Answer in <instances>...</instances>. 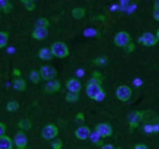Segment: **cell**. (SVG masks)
Listing matches in <instances>:
<instances>
[{"mask_svg":"<svg viewBox=\"0 0 159 149\" xmlns=\"http://www.w3.org/2000/svg\"><path fill=\"white\" fill-rule=\"evenodd\" d=\"M102 83H103V79H100V78H93V77L87 82L86 93L88 95V98H91L93 100L97 99V97L103 92Z\"/></svg>","mask_w":159,"mask_h":149,"instance_id":"cell-1","label":"cell"},{"mask_svg":"<svg viewBox=\"0 0 159 149\" xmlns=\"http://www.w3.org/2000/svg\"><path fill=\"white\" fill-rule=\"evenodd\" d=\"M50 49L53 52V55L55 56V57H58V59H64V57L70 55V50H69L67 45L64 42H55V43H53Z\"/></svg>","mask_w":159,"mask_h":149,"instance_id":"cell-2","label":"cell"},{"mask_svg":"<svg viewBox=\"0 0 159 149\" xmlns=\"http://www.w3.org/2000/svg\"><path fill=\"white\" fill-rule=\"evenodd\" d=\"M58 133H59V130L54 124H48L42 130V138L45 141H52V139L57 138Z\"/></svg>","mask_w":159,"mask_h":149,"instance_id":"cell-3","label":"cell"},{"mask_svg":"<svg viewBox=\"0 0 159 149\" xmlns=\"http://www.w3.org/2000/svg\"><path fill=\"white\" fill-rule=\"evenodd\" d=\"M130 43H131V36L125 31H120L114 37V44L119 48H125Z\"/></svg>","mask_w":159,"mask_h":149,"instance_id":"cell-4","label":"cell"},{"mask_svg":"<svg viewBox=\"0 0 159 149\" xmlns=\"http://www.w3.org/2000/svg\"><path fill=\"white\" fill-rule=\"evenodd\" d=\"M39 74L42 79L49 82V81H53L55 78V76L58 74V71L55 67L50 66V65H45V66H42L39 70Z\"/></svg>","mask_w":159,"mask_h":149,"instance_id":"cell-5","label":"cell"},{"mask_svg":"<svg viewBox=\"0 0 159 149\" xmlns=\"http://www.w3.org/2000/svg\"><path fill=\"white\" fill-rule=\"evenodd\" d=\"M143 120V112L142 111H131L127 116V121H129V126L130 130H135L139 126V124Z\"/></svg>","mask_w":159,"mask_h":149,"instance_id":"cell-6","label":"cell"},{"mask_svg":"<svg viewBox=\"0 0 159 149\" xmlns=\"http://www.w3.org/2000/svg\"><path fill=\"white\" fill-rule=\"evenodd\" d=\"M96 132L99 134L102 138H108L113 134V127L108 122H103V124H98L96 126Z\"/></svg>","mask_w":159,"mask_h":149,"instance_id":"cell-7","label":"cell"},{"mask_svg":"<svg viewBox=\"0 0 159 149\" xmlns=\"http://www.w3.org/2000/svg\"><path fill=\"white\" fill-rule=\"evenodd\" d=\"M115 94H116V98L119 100H121V102H127V100H130V98L132 95V91H131V88L129 86H119Z\"/></svg>","mask_w":159,"mask_h":149,"instance_id":"cell-8","label":"cell"},{"mask_svg":"<svg viewBox=\"0 0 159 149\" xmlns=\"http://www.w3.org/2000/svg\"><path fill=\"white\" fill-rule=\"evenodd\" d=\"M139 43H142L144 47H154L158 43V39L156 37V34L151 33V32H146L139 37Z\"/></svg>","mask_w":159,"mask_h":149,"instance_id":"cell-9","label":"cell"},{"mask_svg":"<svg viewBox=\"0 0 159 149\" xmlns=\"http://www.w3.org/2000/svg\"><path fill=\"white\" fill-rule=\"evenodd\" d=\"M27 142H28V139L23 131H19L14 137V144L16 146L17 149H25L27 147Z\"/></svg>","mask_w":159,"mask_h":149,"instance_id":"cell-10","label":"cell"},{"mask_svg":"<svg viewBox=\"0 0 159 149\" xmlns=\"http://www.w3.org/2000/svg\"><path fill=\"white\" fill-rule=\"evenodd\" d=\"M60 88H61V84H60L59 81L53 79V81H49L45 83V86L43 87V91L45 94H54L59 92Z\"/></svg>","mask_w":159,"mask_h":149,"instance_id":"cell-11","label":"cell"},{"mask_svg":"<svg viewBox=\"0 0 159 149\" xmlns=\"http://www.w3.org/2000/svg\"><path fill=\"white\" fill-rule=\"evenodd\" d=\"M66 88L70 93H80V91L82 89V84L77 78H71V79L67 81Z\"/></svg>","mask_w":159,"mask_h":149,"instance_id":"cell-12","label":"cell"},{"mask_svg":"<svg viewBox=\"0 0 159 149\" xmlns=\"http://www.w3.org/2000/svg\"><path fill=\"white\" fill-rule=\"evenodd\" d=\"M92 134V131L88 126H81L77 130L75 131V136L76 138H79L81 141H84V139H88Z\"/></svg>","mask_w":159,"mask_h":149,"instance_id":"cell-13","label":"cell"},{"mask_svg":"<svg viewBox=\"0 0 159 149\" xmlns=\"http://www.w3.org/2000/svg\"><path fill=\"white\" fill-rule=\"evenodd\" d=\"M32 37L37 40H43L48 37V28H42V27H36L34 31L32 32Z\"/></svg>","mask_w":159,"mask_h":149,"instance_id":"cell-14","label":"cell"},{"mask_svg":"<svg viewBox=\"0 0 159 149\" xmlns=\"http://www.w3.org/2000/svg\"><path fill=\"white\" fill-rule=\"evenodd\" d=\"M38 56H39V59L44 60V61H49V60H52L54 57L53 52H52L50 48H42L38 52Z\"/></svg>","mask_w":159,"mask_h":149,"instance_id":"cell-15","label":"cell"},{"mask_svg":"<svg viewBox=\"0 0 159 149\" xmlns=\"http://www.w3.org/2000/svg\"><path fill=\"white\" fill-rule=\"evenodd\" d=\"M12 87L17 92H23V91H26L27 84H26V81L25 79H22V78H15L14 82H12Z\"/></svg>","mask_w":159,"mask_h":149,"instance_id":"cell-16","label":"cell"},{"mask_svg":"<svg viewBox=\"0 0 159 149\" xmlns=\"http://www.w3.org/2000/svg\"><path fill=\"white\" fill-rule=\"evenodd\" d=\"M14 147V141L5 136V137H1L0 138V149H12Z\"/></svg>","mask_w":159,"mask_h":149,"instance_id":"cell-17","label":"cell"},{"mask_svg":"<svg viewBox=\"0 0 159 149\" xmlns=\"http://www.w3.org/2000/svg\"><path fill=\"white\" fill-rule=\"evenodd\" d=\"M17 127H19L21 131H28V130H31V127H32V122H31V120H28V119H22V120H20V121L17 122Z\"/></svg>","mask_w":159,"mask_h":149,"instance_id":"cell-18","label":"cell"},{"mask_svg":"<svg viewBox=\"0 0 159 149\" xmlns=\"http://www.w3.org/2000/svg\"><path fill=\"white\" fill-rule=\"evenodd\" d=\"M71 15H72V17L76 20H80L82 19L84 15H86V9H83V7H75V9H72V11H71Z\"/></svg>","mask_w":159,"mask_h":149,"instance_id":"cell-19","label":"cell"},{"mask_svg":"<svg viewBox=\"0 0 159 149\" xmlns=\"http://www.w3.org/2000/svg\"><path fill=\"white\" fill-rule=\"evenodd\" d=\"M22 4H23V6H25V9L28 10V11H33V10H36V7H37L36 1H33V0H22Z\"/></svg>","mask_w":159,"mask_h":149,"instance_id":"cell-20","label":"cell"},{"mask_svg":"<svg viewBox=\"0 0 159 149\" xmlns=\"http://www.w3.org/2000/svg\"><path fill=\"white\" fill-rule=\"evenodd\" d=\"M11 10H12V4L10 2V1H5V0H2L1 1V11L4 12V14H10L11 12Z\"/></svg>","mask_w":159,"mask_h":149,"instance_id":"cell-21","label":"cell"},{"mask_svg":"<svg viewBox=\"0 0 159 149\" xmlns=\"http://www.w3.org/2000/svg\"><path fill=\"white\" fill-rule=\"evenodd\" d=\"M19 108H20V104L17 102H15V100H11V102H9L6 104V110L9 112L16 111V110H19Z\"/></svg>","mask_w":159,"mask_h":149,"instance_id":"cell-22","label":"cell"},{"mask_svg":"<svg viewBox=\"0 0 159 149\" xmlns=\"http://www.w3.org/2000/svg\"><path fill=\"white\" fill-rule=\"evenodd\" d=\"M107 62H108V57H107V56H98V57H96V59L93 60V64H94L96 66H99V67L105 66Z\"/></svg>","mask_w":159,"mask_h":149,"instance_id":"cell-23","label":"cell"},{"mask_svg":"<svg viewBox=\"0 0 159 149\" xmlns=\"http://www.w3.org/2000/svg\"><path fill=\"white\" fill-rule=\"evenodd\" d=\"M89 139L92 141V143H93V144H97V146H103V144H102V141H103V138L100 137V136L98 134V133H97V132H92V134H91Z\"/></svg>","mask_w":159,"mask_h":149,"instance_id":"cell-24","label":"cell"},{"mask_svg":"<svg viewBox=\"0 0 159 149\" xmlns=\"http://www.w3.org/2000/svg\"><path fill=\"white\" fill-rule=\"evenodd\" d=\"M36 27H42V28H48L49 27V20L45 17H39L36 21Z\"/></svg>","mask_w":159,"mask_h":149,"instance_id":"cell-25","label":"cell"},{"mask_svg":"<svg viewBox=\"0 0 159 149\" xmlns=\"http://www.w3.org/2000/svg\"><path fill=\"white\" fill-rule=\"evenodd\" d=\"M80 99V94L79 93H69L65 95V100L67 102V103H75V102H77Z\"/></svg>","mask_w":159,"mask_h":149,"instance_id":"cell-26","label":"cell"},{"mask_svg":"<svg viewBox=\"0 0 159 149\" xmlns=\"http://www.w3.org/2000/svg\"><path fill=\"white\" fill-rule=\"evenodd\" d=\"M30 79H31V82H33V83H39L40 79H42L39 71H31V72H30Z\"/></svg>","mask_w":159,"mask_h":149,"instance_id":"cell-27","label":"cell"},{"mask_svg":"<svg viewBox=\"0 0 159 149\" xmlns=\"http://www.w3.org/2000/svg\"><path fill=\"white\" fill-rule=\"evenodd\" d=\"M9 42V34L6 32H0V48H5Z\"/></svg>","mask_w":159,"mask_h":149,"instance_id":"cell-28","label":"cell"},{"mask_svg":"<svg viewBox=\"0 0 159 149\" xmlns=\"http://www.w3.org/2000/svg\"><path fill=\"white\" fill-rule=\"evenodd\" d=\"M52 147H53V149H61L62 148V141H61V139H55V141L53 142Z\"/></svg>","mask_w":159,"mask_h":149,"instance_id":"cell-29","label":"cell"},{"mask_svg":"<svg viewBox=\"0 0 159 149\" xmlns=\"http://www.w3.org/2000/svg\"><path fill=\"white\" fill-rule=\"evenodd\" d=\"M135 49H136V47H135V44H134V43H130L127 47H125V48H124V50H125L127 54H130V53L135 52Z\"/></svg>","mask_w":159,"mask_h":149,"instance_id":"cell-30","label":"cell"},{"mask_svg":"<svg viewBox=\"0 0 159 149\" xmlns=\"http://www.w3.org/2000/svg\"><path fill=\"white\" fill-rule=\"evenodd\" d=\"M6 126H5V124L4 122H0V138L1 137H5L6 134Z\"/></svg>","mask_w":159,"mask_h":149,"instance_id":"cell-31","label":"cell"},{"mask_svg":"<svg viewBox=\"0 0 159 149\" xmlns=\"http://www.w3.org/2000/svg\"><path fill=\"white\" fill-rule=\"evenodd\" d=\"M153 19L159 21V9H153Z\"/></svg>","mask_w":159,"mask_h":149,"instance_id":"cell-32","label":"cell"},{"mask_svg":"<svg viewBox=\"0 0 159 149\" xmlns=\"http://www.w3.org/2000/svg\"><path fill=\"white\" fill-rule=\"evenodd\" d=\"M134 149H148V147H147L146 144H143V143H139V144L135 146V148Z\"/></svg>","mask_w":159,"mask_h":149,"instance_id":"cell-33","label":"cell"},{"mask_svg":"<svg viewBox=\"0 0 159 149\" xmlns=\"http://www.w3.org/2000/svg\"><path fill=\"white\" fill-rule=\"evenodd\" d=\"M12 74L16 77V78H20L21 76V71L19 70V69H14V71H12Z\"/></svg>","mask_w":159,"mask_h":149,"instance_id":"cell-34","label":"cell"},{"mask_svg":"<svg viewBox=\"0 0 159 149\" xmlns=\"http://www.w3.org/2000/svg\"><path fill=\"white\" fill-rule=\"evenodd\" d=\"M100 149H116V148L114 146H111V144H103L100 147Z\"/></svg>","mask_w":159,"mask_h":149,"instance_id":"cell-35","label":"cell"},{"mask_svg":"<svg viewBox=\"0 0 159 149\" xmlns=\"http://www.w3.org/2000/svg\"><path fill=\"white\" fill-rule=\"evenodd\" d=\"M76 120H80V121H84V115L82 112H79L76 115Z\"/></svg>","mask_w":159,"mask_h":149,"instance_id":"cell-36","label":"cell"},{"mask_svg":"<svg viewBox=\"0 0 159 149\" xmlns=\"http://www.w3.org/2000/svg\"><path fill=\"white\" fill-rule=\"evenodd\" d=\"M104 98H105V92L103 91V92H102V93H100L99 95L97 97V99H96V100H97V102H100V100H103Z\"/></svg>","mask_w":159,"mask_h":149,"instance_id":"cell-37","label":"cell"},{"mask_svg":"<svg viewBox=\"0 0 159 149\" xmlns=\"http://www.w3.org/2000/svg\"><path fill=\"white\" fill-rule=\"evenodd\" d=\"M92 77H93V78H100V79H103V78H102V74H100L98 71L92 72Z\"/></svg>","mask_w":159,"mask_h":149,"instance_id":"cell-38","label":"cell"},{"mask_svg":"<svg viewBox=\"0 0 159 149\" xmlns=\"http://www.w3.org/2000/svg\"><path fill=\"white\" fill-rule=\"evenodd\" d=\"M153 9H159V1H156L154 2V7Z\"/></svg>","mask_w":159,"mask_h":149,"instance_id":"cell-39","label":"cell"},{"mask_svg":"<svg viewBox=\"0 0 159 149\" xmlns=\"http://www.w3.org/2000/svg\"><path fill=\"white\" fill-rule=\"evenodd\" d=\"M156 37H157V39H158V42H159V29L157 31V33H156Z\"/></svg>","mask_w":159,"mask_h":149,"instance_id":"cell-40","label":"cell"},{"mask_svg":"<svg viewBox=\"0 0 159 149\" xmlns=\"http://www.w3.org/2000/svg\"><path fill=\"white\" fill-rule=\"evenodd\" d=\"M116 149H121V148H116Z\"/></svg>","mask_w":159,"mask_h":149,"instance_id":"cell-41","label":"cell"}]
</instances>
